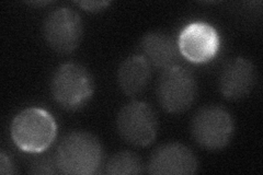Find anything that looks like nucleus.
Returning <instances> with one entry per match:
<instances>
[{"mask_svg": "<svg viewBox=\"0 0 263 175\" xmlns=\"http://www.w3.org/2000/svg\"><path fill=\"white\" fill-rule=\"evenodd\" d=\"M55 159L63 174L92 175L101 168L103 150L95 135L72 131L61 141Z\"/></svg>", "mask_w": 263, "mask_h": 175, "instance_id": "obj_1", "label": "nucleus"}, {"mask_svg": "<svg viewBox=\"0 0 263 175\" xmlns=\"http://www.w3.org/2000/svg\"><path fill=\"white\" fill-rule=\"evenodd\" d=\"M10 131L14 145L22 151L41 153L53 144L57 126L47 111L28 107L13 119Z\"/></svg>", "mask_w": 263, "mask_h": 175, "instance_id": "obj_2", "label": "nucleus"}, {"mask_svg": "<svg viewBox=\"0 0 263 175\" xmlns=\"http://www.w3.org/2000/svg\"><path fill=\"white\" fill-rule=\"evenodd\" d=\"M51 90L57 104L65 110L77 111L92 98L95 81L84 66L75 63L64 64L53 74Z\"/></svg>", "mask_w": 263, "mask_h": 175, "instance_id": "obj_3", "label": "nucleus"}, {"mask_svg": "<svg viewBox=\"0 0 263 175\" xmlns=\"http://www.w3.org/2000/svg\"><path fill=\"white\" fill-rule=\"evenodd\" d=\"M197 95V82L193 72L176 65L164 69L157 83V99L164 111L180 114L190 108Z\"/></svg>", "mask_w": 263, "mask_h": 175, "instance_id": "obj_4", "label": "nucleus"}, {"mask_svg": "<svg viewBox=\"0 0 263 175\" xmlns=\"http://www.w3.org/2000/svg\"><path fill=\"white\" fill-rule=\"evenodd\" d=\"M192 136L201 147L211 151L224 149L235 131L233 116L218 105L204 106L196 112L191 124Z\"/></svg>", "mask_w": 263, "mask_h": 175, "instance_id": "obj_5", "label": "nucleus"}, {"mask_svg": "<svg viewBox=\"0 0 263 175\" xmlns=\"http://www.w3.org/2000/svg\"><path fill=\"white\" fill-rule=\"evenodd\" d=\"M158 118L154 108L145 102L133 101L121 108L117 129L121 138L134 147L152 145L158 134Z\"/></svg>", "mask_w": 263, "mask_h": 175, "instance_id": "obj_6", "label": "nucleus"}, {"mask_svg": "<svg viewBox=\"0 0 263 175\" xmlns=\"http://www.w3.org/2000/svg\"><path fill=\"white\" fill-rule=\"evenodd\" d=\"M46 43L55 52L70 54L76 51L84 36L81 16L70 8H59L49 12L43 24Z\"/></svg>", "mask_w": 263, "mask_h": 175, "instance_id": "obj_7", "label": "nucleus"}, {"mask_svg": "<svg viewBox=\"0 0 263 175\" xmlns=\"http://www.w3.org/2000/svg\"><path fill=\"white\" fill-rule=\"evenodd\" d=\"M178 46L185 60L194 64H204L213 60L217 54L219 35L211 24L194 22L181 32Z\"/></svg>", "mask_w": 263, "mask_h": 175, "instance_id": "obj_8", "label": "nucleus"}, {"mask_svg": "<svg viewBox=\"0 0 263 175\" xmlns=\"http://www.w3.org/2000/svg\"><path fill=\"white\" fill-rule=\"evenodd\" d=\"M199 168L196 157L186 146L169 143L159 146L152 153L147 172L155 175H190Z\"/></svg>", "mask_w": 263, "mask_h": 175, "instance_id": "obj_9", "label": "nucleus"}, {"mask_svg": "<svg viewBox=\"0 0 263 175\" xmlns=\"http://www.w3.org/2000/svg\"><path fill=\"white\" fill-rule=\"evenodd\" d=\"M257 71L254 65L242 57L226 63L219 76L220 93L226 99L237 101L248 95L254 88Z\"/></svg>", "mask_w": 263, "mask_h": 175, "instance_id": "obj_10", "label": "nucleus"}, {"mask_svg": "<svg viewBox=\"0 0 263 175\" xmlns=\"http://www.w3.org/2000/svg\"><path fill=\"white\" fill-rule=\"evenodd\" d=\"M141 52L148 64L155 68L164 70L178 65V43L164 32L153 31L145 34L141 41Z\"/></svg>", "mask_w": 263, "mask_h": 175, "instance_id": "obj_11", "label": "nucleus"}, {"mask_svg": "<svg viewBox=\"0 0 263 175\" xmlns=\"http://www.w3.org/2000/svg\"><path fill=\"white\" fill-rule=\"evenodd\" d=\"M151 65L142 55L126 58L118 70L119 86L122 92L129 98L143 93L151 81Z\"/></svg>", "mask_w": 263, "mask_h": 175, "instance_id": "obj_12", "label": "nucleus"}, {"mask_svg": "<svg viewBox=\"0 0 263 175\" xmlns=\"http://www.w3.org/2000/svg\"><path fill=\"white\" fill-rule=\"evenodd\" d=\"M145 166L136 153L121 151L110 158L106 163L105 173L109 175H132L144 173Z\"/></svg>", "mask_w": 263, "mask_h": 175, "instance_id": "obj_13", "label": "nucleus"}, {"mask_svg": "<svg viewBox=\"0 0 263 175\" xmlns=\"http://www.w3.org/2000/svg\"><path fill=\"white\" fill-rule=\"evenodd\" d=\"M30 173L33 174H57L61 173L59 165H57L55 155H46L33 162Z\"/></svg>", "mask_w": 263, "mask_h": 175, "instance_id": "obj_14", "label": "nucleus"}, {"mask_svg": "<svg viewBox=\"0 0 263 175\" xmlns=\"http://www.w3.org/2000/svg\"><path fill=\"white\" fill-rule=\"evenodd\" d=\"M76 4L80 8H82L85 11L97 13L106 9L110 5V2H93V0H85V2H77Z\"/></svg>", "mask_w": 263, "mask_h": 175, "instance_id": "obj_15", "label": "nucleus"}, {"mask_svg": "<svg viewBox=\"0 0 263 175\" xmlns=\"http://www.w3.org/2000/svg\"><path fill=\"white\" fill-rule=\"evenodd\" d=\"M16 170L15 166L11 160V158L8 155L6 152L0 153V174L3 175H11L15 174Z\"/></svg>", "mask_w": 263, "mask_h": 175, "instance_id": "obj_16", "label": "nucleus"}]
</instances>
